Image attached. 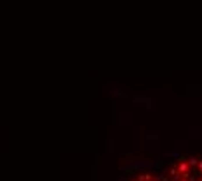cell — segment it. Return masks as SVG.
I'll list each match as a JSON object with an SVG mask.
<instances>
[{
    "label": "cell",
    "instance_id": "6da1fadb",
    "mask_svg": "<svg viewBox=\"0 0 202 181\" xmlns=\"http://www.w3.org/2000/svg\"><path fill=\"white\" fill-rule=\"evenodd\" d=\"M178 171H180V174H183V178H188V174H190V164H188V160H181L180 166H178Z\"/></svg>",
    "mask_w": 202,
    "mask_h": 181
},
{
    "label": "cell",
    "instance_id": "7a4b0ae2",
    "mask_svg": "<svg viewBox=\"0 0 202 181\" xmlns=\"http://www.w3.org/2000/svg\"><path fill=\"white\" fill-rule=\"evenodd\" d=\"M197 162H199V160H197L195 157H190V159H188V164H190V167H194V166H197Z\"/></svg>",
    "mask_w": 202,
    "mask_h": 181
},
{
    "label": "cell",
    "instance_id": "3957f363",
    "mask_svg": "<svg viewBox=\"0 0 202 181\" xmlns=\"http://www.w3.org/2000/svg\"><path fill=\"white\" fill-rule=\"evenodd\" d=\"M169 174H171V176H178V174H180V171H178V167H171V171H169Z\"/></svg>",
    "mask_w": 202,
    "mask_h": 181
},
{
    "label": "cell",
    "instance_id": "277c9868",
    "mask_svg": "<svg viewBox=\"0 0 202 181\" xmlns=\"http://www.w3.org/2000/svg\"><path fill=\"white\" fill-rule=\"evenodd\" d=\"M169 157H171V159H180V153H178V152H176V153H169Z\"/></svg>",
    "mask_w": 202,
    "mask_h": 181
},
{
    "label": "cell",
    "instance_id": "5b68a950",
    "mask_svg": "<svg viewBox=\"0 0 202 181\" xmlns=\"http://www.w3.org/2000/svg\"><path fill=\"white\" fill-rule=\"evenodd\" d=\"M197 166H199V173H202V160H199V162H197Z\"/></svg>",
    "mask_w": 202,
    "mask_h": 181
},
{
    "label": "cell",
    "instance_id": "8992f818",
    "mask_svg": "<svg viewBox=\"0 0 202 181\" xmlns=\"http://www.w3.org/2000/svg\"><path fill=\"white\" fill-rule=\"evenodd\" d=\"M181 181H188V178H183V180H181Z\"/></svg>",
    "mask_w": 202,
    "mask_h": 181
}]
</instances>
